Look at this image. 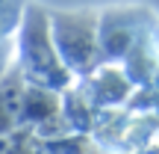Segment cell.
Returning <instances> with one entry per match:
<instances>
[{"label": "cell", "instance_id": "cell-1", "mask_svg": "<svg viewBox=\"0 0 159 154\" xmlns=\"http://www.w3.org/2000/svg\"><path fill=\"white\" fill-rule=\"evenodd\" d=\"M97 18L100 12L94 9L47 12L53 47L68 74H91L94 68H100L103 53L97 42Z\"/></svg>", "mask_w": 159, "mask_h": 154}, {"label": "cell", "instance_id": "cell-2", "mask_svg": "<svg viewBox=\"0 0 159 154\" xmlns=\"http://www.w3.org/2000/svg\"><path fill=\"white\" fill-rule=\"evenodd\" d=\"M21 65L27 68V74L39 86H50V89H65L71 83V74L65 71V65L59 62L56 47L50 39V21L47 12L41 6H27L21 27Z\"/></svg>", "mask_w": 159, "mask_h": 154}, {"label": "cell", "instance_id": "cell-3", "mask_svg": "<svg viewBox=\"0 0 159 154\" xmlns=\"http://www.w3.org/2000/svg\"><path fill=\"white\" fill-rule=\"evenodd\" d=\"M97 42L103 62L127 57L142 42V9H106L97 18Z\"/></svg>", "mask_w": 159, "mask_h": 154}]
</instances>
